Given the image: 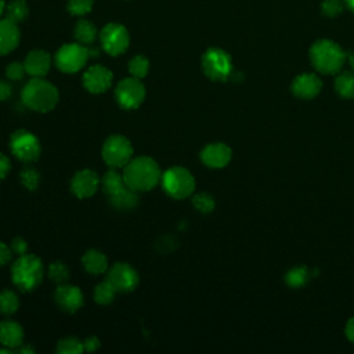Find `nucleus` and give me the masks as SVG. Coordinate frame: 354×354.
<instances>
[{"label": "nucleus", "mask_w": 354, "mask_h": 354, "mask_svg": "<svg viewBox=\"0 0 354 354\" xmlns=\"http://www.w3.org/2000/svg\"><path fill=\"white\" fill-rule=\"evenodd\" d=\"M54 299L57 305L68 313H75L83 306V294L75 285L61 284L54 292Z\"/></svg>", "instance_id": "nucleus-16"}, {"label": "nucleus", "mask_w": 354, "mask_h": 354, "mask_svg": "<svg viewBox=\"0 0 354 354\" xmlns=\"http://www.w3.org/2000/svg\"><path fill=\"white\" fill-rule=\"evenodd\" d=\"M202 69L211 80L224 82L233 73L231 57L224 50L212 47L202 56Z\"/></svg>", "instance_id": "nucleus-6"}, {"label": "nucleus", "mask_w": 354, "mask_h": 354, "mask_svg": "<svg viewBox=\"0 0 354 354\" xmlns=\"http://www.w3.org/2000/svg\"><path fill=\"white\" fill-rule=\"evenodd\" d=\"M137 191L126 187L123 189L119 194L111 197V204L114 208L119 209V211H130L133 209L137 202H139V197L136 194Z\"/></svg>", "instance_id": "nucleus-23"}, {"label": "nucleus", "mask_w": 354, "mask_h": 354, "mask_svg": "<svg viewBox=\"0 0 354 354\" xmlns=\"http://www.w3.org/2000/svg\"><path fill=\"white\" fill-rule=\"evenodd\" d=\"M97 30L96 27L87 20H80L75 27V38L78 43L92 45L96 40Z\"/></svg>", "instance_id": "nucleus-24"}, {"label": "nucleus", "mask_w": 354, "mask_h": 354, "mask_svg": "<svg viewBox=\"0 0 354 354\" xmlns=\"http://www.w3.org/2000/svg\"><path fill=\"white\" fill-rule=\"evenodd\" d=\"M27 73L34 78H43L47 75L51 67L50 54L45 50H32L24 61Z\"/></svg>", "instance_id": "nucleus-19"}, {"label": "nucleus", "mask_w": 354, "mask_h": 354, "mask_svg": "<svg viewBox=\"0 0 354 354\" xmlns=\"http://www.w3.org/2000/svg\"><path fill=\"white\" fill-rule=\"evenodd\" d=\"M335 88L340 97L354 99V73L342 72L335 80Z\"/></svg>", "instance_id": "nucleus-25"}, {"label": "nucleus", "mask_w": 354, "mask_h": 354, "mask_svg": "<svg viewBox=\"0 0 354 354\" xmlns=\"http://www.w3.org/2000/svg\"><path fill=\"white\" fill-rule=\"evenodd\" d=\"M100 40H102L103 49L110 56H119L128 50L130 43V36L128 30L123 25L111 23L102 30Z\"/></svg>", "instance_id": "nucleus-11"}, {"label": "nucleus", "mask_w": 354, "mask_h": 354, "mask_svg": "<svg viewBox=\"0 0 354 354\" xmlns=\"http://www.w3.org/2000/svg\"><path fill=\"white\" fill-rule=\"evenodd\" d=\"M162 187L174 200H183L190 197L196 189V179L186 167L174 166L162 174Z\"/></svg>", "instance_id": "nucleus-5"}, {"label": "nucleus", "mask_w": 354, "mask_h": 354, "mask_svg": "<svg viewBox=\"0 0 354 354\" xmlns=\"http://www.w3.org/2000/svg\"><path fill=\"white\" fill-rule=\"evenodd\" d=\"M83 346H84V350L86 351H95L100 347V340L96 338V336H92V338H87L84 342H83Z\"/></svg>", "instance_id": "nucleus-42"}, {"label": "nucleus", "mask_w": 354, "mask_h": 354, "mask_svg": "<svg viewBox=\"0 0 354 354\" xmlns=\"http://www.w3.org/2000/svg\"><path fill=\"white\" fill-rule=\"evenodd\" d=\"M43 263L35 255H21L13 264V283L24 292L34 291L43 280Z\"/></svg>", "instance_id": "nucleus-4"}, {"label": "nucleus", "mask_w": 354, "mask_h": 354, "mask_svg": "<svg viewBox=\"0 0 354 354\" xmlns=\"http://www.w3.org/2000/svg\"><path fill=\"white\" fill-rule=\"evenodd\" d=\"M12 256H13L12 248H9L3 242H0V268H2V266H5V264H8L12 260Z\"/></svg>", "instance_id": "nucleus-39"}, {"label": "nucleus", "mask_w": 354, "mask_h": 354, "mask_svg": "<svg viewBox=\"0 0 354 354\" xmlns=\"http://www.w3.org/2000/svg\"><path fill=\"white\" fill-rule=\"evenodd\" d=\"M113 72L103 65H93L83 75V84L88 92L93 95H100L107 92L113 86Z\"/></svg>", "instance_id": "nucleus-13"}, {"label": "nucleus", "mask_w": 354, "mask_h": 354, "mask_svg": "<svg viewBox=\"0 0 354 354\" xmlns=\"http://www.w3.org/2000/svg\"><path fill=\"white\" fill-rule=\"evenodd\" d=\"M231 156H233L231 148L223 143L209 144L201 152L202 162L212 169L224 167L231 161Z\"/></svg>", "instance_id": "nucleus-17"}, {"label": "nucleus", "mask_w": 354, "mask_h": 354, "mask_svg": "<svg viewBox=\"0 0 354 354\" xmlns=\"http://www.w3.org/2000/svg\"><path fill=\"white\" fill-rule=\"evenodd\" d=\"M83 350H84L83 342L78 340L76 338L61 339L57 344V353H61V354H79Z\"/></svg>", "instance_id": "nucleus-31"}, {"label": "nucleus", "mask_w": 354, "mask_h": 354, "mask_svg": "<svg viewBox=\"0 0 354 354\" xmlns=\"http://www.w3.org/2000/svg\"><path fill=\"white\" fill-rule=\"evenodd\" d=\"M24 331L16 321L0 322V343L9 349H17L23 346Z\"/></svg>", "instance_id": "nucleus-20"}, {"label": "nucleus", "mask_w": 354, "mask_h": 354, "mask_svg": "<svg viewBox=\"0 0 354 354\" xmlns=\"http://www.w3.org/2000/svg\"><path fill=\"white\" fill-rule=\"evenodd\" d=\"M88 57H92L91 49L84 47L82 43H68L57 51L56 64L60 71L75 73L86 65Z\"/></svg>", "instance_id": "nucleus-7"}, {"label": "nucleus", "mask_w": 354, "mask_h": 354, "mask_svg": "<svg viewBox=\"0 0 354 354\" xmlns=\"http://www.w3.org/2000/svg\"><path fill=\"white\" fill-rule=\"evenodd\" d=\"M102 185H103L104 193L108 194L110 197H114V196L119 194L123 189L128 187L126 183H125V179H123V174L114 170V167L103 176Z\"/></svg>", "instance_id": "nucleus-22"}, {"label": "nucleus", "mask_w": 354, "mask_h": 354, "mask_svg": "<svg viewBox=\"0 0 354 354\" xmlns=\"http://www.w3.org/2000/svg\"><path fill=\"white\" fill-rule=\"evenodd\" d=\"M321 9L327 17H336L343 12V2L342 0H324Z\"/></svg>", "instance_id": "nucleus-36"}, {"label": "nucleus", "mask_w": 354, "mask_h": 354, "mask_svg": "<svg viewBox=\"0 0 354 354\" xmlns=\"http://www.w3.org/2000/svg\"><path fill=\"white\" fill-rule=\"evenodd\" d=\"M27 69L25 65L21 62H12L8 68H6V75L9 79L12 80H21L25 75Z\"/></svg>", "instance_id": "nucleus-37"}, {"label": "nucleus", "mask_w": 354, "mask_h": 354, "mask_svg": "<svg viewBox=\"0 0 354 354\" xmlns=\"http://www.w3.org/2000/svg\"><path fill=\"white\" fill-rule=\"evenodd\" d=\"M24 104L36 113H49L58 103L57 87L43 78H32L23 88Z\"/></svg>", "instance_id": "nucleus-2"}, {"label": "nucleus", "mask_w": 354, "mask_h": 354, "mask_svg": "<svg viewBox=\"0 0 354 354\" xmlns=\"http://www.w3.org/2000/svg\"><path fill=\"white\" fill-rule=\"evenodd\" d=\"M19 351H21V353H34V350L31 349V347H28V346H25V347H23V349H20Z\"/></svg>", "instance_id": "nucleus-46"}, {"label": "nucleus", "mask_w": 354, "mask_h": 354, "mask_svg": "<svg viewBox=\"0 0 354 354\" xmlns=\"http://www.w3.org/2000/svg\"><path fill=\"white\" fill-rule=\"evenodd\" d=\"M13 95V88L10 86V83L0 80V102H5L8 99H10Z\"/></svg>", "instance_id": "nucleus-41"}, {"label": "nucleus", "mask_w": 354, "mask_h": 354, "mask_svg": "<svg viewBox=\"0 0 354 354\" xmlns=\"http://www.w3.org/2000/svg\"><path fill=\"white\" fill-rule=\"evenodd\" d=\"M10 248H12V250H13V253H17L19 256H21V255H25V253H27V250H28V244H27V241L23 239V238H14Z\"/></svg>", "instance_id": "nucleus-38"}, {"label": "nucleus", "mask_w": 354, "mask_h": 354, "mask_svg": "<svg viewBox=\"0 0 354 354\" xmlns=\"http://www.w3.org/2000/svg\"><path fill=\"white\" fill-rule=\"evenodd\" d=\"M193 204L202 213H211L215 209V200L212 196H209L206 193L197 194L193 198Z\"/></svg>", "instance_id": "nucleus-35"}, {"label": "nucleus", "mask_w": 354, "mask_h": 354, "mask_svg": "<svg viewBox=\"0 0 354 354\" xmlns=\"http://www.w3.org/2000/svg\"><path fill=\"white\" fill-rule=\"evenodd\" d=\"M20 30L9 19H0V56L12 53L20 43Z\"/></svg>", "instance_id": "nucleus-18"}, {"label": "nucleus", "mask_w": 354, "mask_h": 354, "mask_svg": "<svg viewBox=\"0 0 354 354\" xmlns=\"http://www.w3.org/2000/svg\"><path fill=\"white\" fill-rule=\"evenodd\" d=\"M6 12H8V19L14 21L16 24L24 21L30 13L25 0H13L12 3H9Z\"/></svg>", "instance_id": "nucleus-28"}, {"label": "nucleus", "mask_w": 354, "mask_h": 354, "mask_svg": "<svg viewBox=\"0 0 354 354\" xmlns=\"http://www.w3.org/2000/svg\"><path fill=\"white\" fill-rule=\"evenodd\" d=\"M102 180L96 172L91 169L79 170L71 182V190L78 198H88L96 194Z\"/></svg>", "instance_id": "nucleus-14"}, {"label": "nucleus", "mask_w": 354, "mask_h": 354, "mask_svg": "<svg viewBox=\"0 0 354 354\" xmlns=\"http://www.w3.org/2000/svg\"><path fill=\"white\" fill-rule=\"evenodd\" d=\"M10 169H12L10 159L5 154H0V180L5 179V177L9 174Z\"/></svg>", "instance_id": "nucleus-40"}, {"label": "nucleus", "mask_w": 354, "mask_h": 354, "mask_svg": "<svg viewBox=\"0 0 354 354\" xmlns=\"http://www.w3.org/2000/svg\"><path fill=\"white\" fill-rule=\"evenodd\" d=\"M309 280H310V272L307 268H305V266L290 270L285 276V283L291 288H302L303 285L307 284Z\"/></svg>", "instance_id": "nucleus-26"}, {"label": "nucleus", "mask_w": 354, "mask_h": 354, "mask_svg": "<svg viewBox=\"0 0 354 354\" xmlns=\"http://www.w3.org/2000/svg\"><path fill=\"white\" fill-rule=\"evenodd\" d=\"M6 12V5H5V0H0V17L3 16V13Z\"/></svg>", "instance_id": "nucleus-44"}, {"label": "nucleus", "mask_w": 354, "mask_h": 354, "mask_svg": "<svg viewBox=\"0 0 354 354\" xmlns=\"http://www.w3.org/2000/svg\"><path fill=\"white\" fill-rule=\"evenodd\" d=\"M21 182L28 190L34 191L38 189V186L40 183V174L35 167L27 166L21 172Z\"/></svg>", "instance_id": "nucleus-32"}, {"label": "nucleus", "mask_w": 354, "mask_h": 354, "mask_svg": "<svg viewBox=\"0 0 354 354\" xmlns=\"http://www.w3.org/2000/svg\"><path fill=\"white\" fill-rule=\"evenodd\" d=\"M67 8L72 16H84L92 12L93 0H69Z\"/></svg>", "instance_id": "nucleus-34"}, {"label": "nucleus", "mask_w": 354, "mask_h": 354, "mask_svg": "<svg viewBox=\"0 0 354 354\" xmlns=\"http://www.w3.org/2000/svg\"><path fill=\"white\" fill-rule=\"evenodd\" d=\"M115 96L119 106L125 110H136L145 99V87L140 79L132 76L122 79L117 88Z\"/></svg>", "instance_id": "nucleus-9"}, {"label": "nucleus", "mask_w": 354, "mask_h": 354, "mask_svg": "<svg viewBox=\"0 0 354 354\" xmlns=\"http://www.w3.org/2000/svg\"><path fill=\"white\" fill-rule=\"evenodd\" d=\"M123 179L126 186L134 191H150L159 185L162 173L156 161L150 156H137L125 166Z\"/></svg>", "instance_id": "nucleus-1"}, {"label": "nucleus", "mask_w": 354, "mask_h": 354, "mask_svg": "<svg viewBox=\"0 0 354 354\" xmlns=\"http://www.w3.org/2000/svg\"><path fill=\"white\" fill-rule=\"evenodd\" d=\"M82 263L84 266V269L87 273L99 276L107 272L108 269V259L107 256L96 249L87 250L82 259Z\"/></svg>", "instance_id": "nucleus-21"}, {"label": "nucleus", "mask_w": 354, "mask_h": 354, "mask_svg": "<svg viewBox=\"0 0 354 354\" xmlns=\"http://www.w3.org/2000/svg\"><path fill=\"white\" fill-rule=\"evenodd\" d=\"M349 60H350V65H351V68L354 69V54H353V56H350V58H349Z\"/></svg>", "instance_id": "nucleus-47"}, {"label": "nucleus", "mask_w": 354, "mask_h": 354, "mask_svg": "<svg viewBox=\"0 0 354 354\" xmlns=\"http://www.w3.org/2000/svg\"><path fill=\"white\" fill-rule=\"evenodd\" d=\"M322 82L316 73H302L292 83V93L302 100H311L321 92Z\"/></svg>", "instance_id": "nucleus-15"}, {"label": "nucleus", "mask_w": 354, "mask_h": 354, "mask_svg": "<svg viewBox=\"0 0 354 354\" xmlns=\"http://www.w3.org/2000/svg\"><path fill=\"white\" fill-rule=\"evenodd\" d=\"M10 148L13 154L23 162H35L40 156L39 139L28 130H17L10 139Z\"/></svg>", "instance_id": "nucleus-10"}, {"label": "nucleus", "mask_w": 354, "mask_h": 354, "mask_svg": "<svg viewBox=\"0 0 354 354\" xmlns=\"http://www.w3.org/2000/svg\"><path fill=\"white\" fill-rule=\"evenodd\" d=\"M129 71H130L132 76H134L137 79H143L147 76V73L150 71V61L143 56H136L129 62Z\"/></svg>", "instance_id": "nucleus-30"}, {"label": "nucleus", "mask_w": 354, "mask_h": 354, "mask_svg": "<svg viewBox=\"0 0 354 354\" xmlns=\"http://www.w3.org/2000/svg\"><path fill=\"white\" fill-rule=\"evenodd\" d=\"M344 5H346L351 12H354V0H344Z\"/></svg>", "instance_id": "nucleus-45"}, {"label": "nucleus", "mask_w": 354, "mask_h": 354, "mask_svg": "<svg viewBox=\"0 0 354 354\" xmlns=\"http://www.w3.org/2000/svg\"><path fill=\"white\" fill-rule=\"evenodd\" d=\"M133 156L130 141L121 134L110 136L103 145V159L110 167L118 169L126 166Z\"/></svg>", "instance_id": "nucleus-8"}, {"label": "nucleus", "mask_w": 354, "mask_h": 354, "mask_svg": "<svg viewBox=\"0 0 354 354\" xmlns=\"http://www.w3.org/2000/svg\"><path fill=\"white\" fill-rule=\"evenodd\" d=\"M20 307V300L16 292L10 290H5L0 292V313L6 316L14 314Z\"/></svg>", "instance_id": "nucleus-27"}, {"label": "nucleus", "mask_w": 354, "mask_h": 354, "mask_svg": "<svg viewBox=\"0 0 354 354\" xmlns=\"http://www.w3.org/2000/svg\"><path fill=\"white\" fill-rule=\"evenodd\" d=\"M49 277L57 284H64L69 279V270L67 266L61 261L51 263L49 268Z\"/></svg>", "instance_id": "nucleus-33"}, {"label": "nucleus", "mask_w": 354, "mask_h": 354, "mask_svg": "<svg viewBox=\"0 0 354 354\" xmlns=\"http://www.w3.org/2000/svg\"><path fill=\"white\" fill-rule=\"evenodd\" d=\"M310 60L318 72L324 75H333L342 69L346 61V53L335 42L321 39L311 46Z\"/></svg>", "instance_id": "nucleus-3"}, {"label": "nucleus", "mask_w": 354, "mask_h": 354, "mask_svg": "<svg viewBox=\"0 0 354 354\" xmlns=\"http://www.w3.org/2000/svg\"><path fill=\"white\" fill-rule=\"evenodd\" d=\"M117 290L113 287V284L106 280L102 284H99L95 290V299L100 305H110L115 298Z\"/></svg>", "instance_id": "nucleus-29"}, {"label": "nucleus", "mask_w": 354, "mask_h": 354, "mask_svg": "<svg viewBox=\"0 0 354 354\" xmlns=\"http://www.w3.org/2000/svg\"><path fill=\"white\" fill-rule=\"evenodd\" d=\"M344 332H346L347 339H349L350 342H353V343H354V318H350V320L347 321Z\"/></svg>", "instance_id": "nucleus-43"}, {"label": "nucleus", "mask_w": 354, "mask_h": 354, "mask_svg": "<svg viewBox=\"0 0 354 354\" xmlns=\"http://www.w3.org/2000/svg\"><path fill=\"white\" fill-rule=\"evenodd\" d=\"M117 292H130L139 284V273L128 263H117L107 279Z\"/></svg>", "instance_id": "nucleus-12"}]
</instances>
